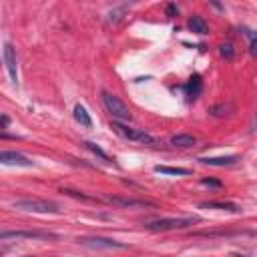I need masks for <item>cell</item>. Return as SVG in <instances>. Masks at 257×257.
<instances>
[{
    "label": "cell",
    "mask_w": 257,
    "mask_h": 257,
    "mask_svg": "<svg viewBox=\"0 0 257 257\" xmlns=\"http://www.w3.org/2000/svg\"><path fill=\"white\" fill-rule=\"evenodd\" d=\"M110 126H112V131H114L116 135H120L122 139H128V141H135V143H141V145H149V147L159 145V141H157L153 135H149L147 131H143V128H133V126H126V124H122V122H118V120H112Z\"/></svg>",
    "instance_id": "6da1fadb"
},
{
    "label": "cell",
    "mask_w": 257,
    "mask_h": 257,
    "mask_svg": "<svg viewBox=\"0 0 257 257\" xmlns=\"http://www.w3.org/2000/svg\"><path fill=\"white\" fill-rule=\"evenodd\" d=\"M102 102H104L106 110L110 112L112 120L122 122V120H131V118H133L128 106H126L116 94H112V92H108V90H102Z\"/></svg>",
    "instance_id": "7a4b0ae2"
},
{
    "label": "cell",
    "mask_w": 257,
    "mask_h": 257,
    "mask_svg": "<svg viewBox=\"0 0 257 257\" xmlns=\"http://www.w3.org/2000/svg\"><path fill=\"white\" fill-rule=\"evenodd\" d=\"M199 223L197 217H179V219H157L149 221L145 227L149 231H175V229H187L191 225Z\"/></svg>",
    "instance_id": "3957f363"
},
{
    "label": "cell",
    "mask_w": 257,
    "mask_h": 257,
    "mask_svg": "<svg viewBox=\"0 0 257 257\" xmlns=\"http://www.w3.org/2000/svg\"><path fill=\"white\" fill-rule=\"evenodd\" d=\"M14 209L28 211V213H58V205L46 199H20L14 201Z\"/></svg>",
    "instance_id": "277c9868"
},
{
    "label": "cell",
    "mask_w": 257,
    "mask_h": 257,
    "mask_svg": "<svg viewBox=\"0 0 257 257\" xmlns=\"http://www.w3.org/2000/svg\"><path fill=\"white\" fill-rule=\"evenodd\" d=\"M80 245L90 247V249H126V243H120L116 239H108V237H80L78 239Z\"/></svg>",
    "instance_id": "5b68a950"
},
{
    "label": "cell",
    "mask_w": 257,
    "mask_h": 257,
    "mask_svg": "<svg viewBox=\"0 0 257 257\" xmlns=\"http://www.w3.org/2000/svg\"><path fill=\"white\" fill-rule=\"evenodd\" d=\"M56 239L54 233L48 231H0V241L4 239Z\"/></svg>",
    "instance_id": "8992f818"
},
{
    "label": "cell",
    "mask_w": 257,
    "mask_h": 257,
    "mask_svg": "<svg viewBox=\"0 0 257 257\" xmlns=\"http://www.w3.org/2000/svg\"><path fill=\"white\" fill-rule=\"evenodd\" d=\"M4 64L8 70V76L12 80V84H18V66H16V50L10 42L4 44Z\"/></svg>",
    "instance_id": "52a82bcc"
},
{
    "label": "cell",
    "mask_w": 257,
    "mask_h": 257,
    "mask_svg": "<svg viewBox=\"0 0 257 257\" xmlns=\"http://www.w3.org/2000/svg\"><path fill=\"white\" fill-rule=\"evenodd\" d=\"M0 163L10 167H32V161L16 151H0Z\"/></svg>",
    "instance_id": "ba28073f"
},
{
    "label": "cell",
    "mask_w": 257,
    "mask_h": 257,
    "mask_svg": "<svg viewBox=\"0 0 257 257\" xmlns=\"http://www.w3.org/2000/svg\"><path fill=\"white\" fill-rule=\"evenodd\" d=\"M106 201L114 207H120V209H133V207H155L151 201H145V199H131V197H106Z\"/></svg>",
    "instance_id": "9c48e42d"
},
{
    "label": "cell",
    "mask_w": 257,
    "mask_h": 257,
    "mask_svg": "<svg viewBox=\"0 0 257 257\" xmlns=\"http://www.w3.org/2000/svg\"><path fill=\"white\" fill-rule=\"evenodd\" d=\"M201 163L205 165H211V167H229V165H235L239 161L237 155H229V157H205V159H199Z\"/></svg>",
    "instance_id": "30bf717a"
},
{
    "label": "cell",
    "mask_w": 257,
    "mask_h": 257,
    "mask_svg": "<svg viewBox=\"0 0 257 257\" xmlns=\"http://www.w3.org/2000/svg\"><path fill=\"white\" fill-rule=\"evenodd\" d=\"M187 26H189L195 34H207V32H209V24H207V22H205V18H203V16H199V14H193V16L189 18Z\"/></svg>",
    "instance_id": "8fae6325"
},
{
    "label": "cell",
    "mask_w": 257,
    "mask_h": 257,
    "mask_svg": "<svg viewBox=\"0 0 257 257\" xmlns=\"http://www.w3.org/2000/svg\"><path fill=\"white\" fill-rule=\"evenodd\" d=\"M201 88H203V82H201V78L195 74V76H191V80L185 84V92H187V98L189 100H193V98H197L199 96V92H201Z\"/></svg>",
    "instance_id": "7c38bea8"
},
{
    "label": "cell",
    "mask_w": 257,
    "mask_h": 257,
    "mask_svg": "<svg viewBox=\"0 0 257 257\" xmlns=\"http://www.w3.org/2000/svg\"><path fill=\"white\" fill-rule=\"evenodd\" d=\"M201 209H221V211H231V213H239V207L233 203H221V201H207L199 205Z\"/></svg>",
    "instance_id": "4fadbf2b"
},
{
    "label": "cell",
    "mask_w": 257,
    "mask_h": 257,
    "mask_svg": "<svg viewBox=\"0 0 257 257\" xmlns=\"http://www.w3.org/2000/svg\"><path fill=\"white\" fill-rule=\"evenodd\" d=\"M74 118H76V122H80L82 126H92V118H90L88 110H86L82 104H76V106H74Z\"/></svg>",
    "instance_id": "5bb4252c"
},
{
    "label": "cell",
    "mask_w": 257,
    "mask_h": 257,
    "mask_svg": "<svg viewBox=\"0 0 257 257\" xmlns=\"http://www.w3.org/2000/svg\"><path fill=\"white\" fill-rule=\"evenodd\" d=\"M195 143H197V141H195L193 135H175V137H171V145L181 147V149H189V147H193Z\"/></svg>",
    "instance_id": "9a60e30c"
},
{
    "label": "cell",
    "mask_w": 257,
    "mask_h": 257,
    "mask_svg": "<svg viewBox=\"0 0 257 257\" xmlns=\"http://www.w3.org/2000/svg\"><path fill=\"white\" fill-rule=\"evenodd\" d=\"M155 171L157 173H161V175H191V171L189 169H183V167H165V165H157L155 167Z\"/></svg>",
    "instance_id": "2e32d148"
},
{
    "label": "cell",
    "mask_w": 257,
    "mask_h": 257,
    "mask_svg": "<svg viewBox=\"0 0 257 257\" xmlns=\"http://www.w3.org/2000/svg\"><path fill=\"white\" fill-rule=\"evenodd\" d=\"M82 145H84V149H88L90 153H94V155H96V157H100L102 161H106V163H112V159H110V157H108V155H106V153H104L100 147H96L94 143H90V141H84Z\"/></svg>",
    "instance_id": "e0dca14e"
},
{
    "label": "cell",
    "mask_w": 257,
    "mask_h": 257,
    "mask_svg": "<svg viewBox=\"0 0 257 257\" xmlns=\"http://www.w3.org/2000/svg\"><path fill=\"white\" fill-rule=\"evenodd\" d=\"M231 110H233V106H231V104L221 102V104L211 106V108H209V114H213V116H225V114H229Z\"/></svg>",
    "instance_id": "ac0fdd59"
},
{
    "label": "cell",
    "mask_w": 257,
    "mask_h": 257,
    "mask_svg": "<svg viewBox=\"0 0 257 257\" xmlns=\"http://www.w3.org/2000/svg\"><path fill=\"white\" fill-rule=\"evenodd\" d=\"M219 54H221L223 58L231 60V58L235 56V48H233V44H231V42H223V44L219 46Z\"/></svg>",
    "instance_id": "d6986e66"
},
{
    "label": "cell",
    "mask_w": 257,
    "mask_h": 257,
    "mask_svg": "<svg viewBox=\"0 0 257 257\" xmlns=\"http://www.w3.org/2000/svg\"><path fill=\"white\" fill-rule=\"evenodd\" d=\"M124 10H126V6H120V8H116V10H110V12H108V22H118V20L122 18Z\"/></svg>",
    "instance_id": "ffe728a7"
},
{
    "label": "cell",
    "mask_w": 257,
    "mask_h": 257,
    "mask_svg": "<svg viewBox=\"0 0 257 257\" xmlns=\"http://www.w3.org/2000/svg\"><path fill=\"white\" fill-rule=\"evenodd\" d=\"M165 12H167V16H177L179 14V8L175 4H167L165 6Z\"/></svg>",
    "instance_id": "44dd1931"
},
{
    "label": "cell",
    "mask_w": 257,
    "mask_h": 257,
    "mask_svg": "<svg viewBox=\"0 0 257 257\" xmlns=\"http://www.w3.org/2000/svg\"><path fill=\"white\" fill-rule=\"evenodd\" d=\"M201 183L203 185H207V187H221V181H217V179H201Z\"/></svg>",
    "instance_id": "7402d4cb"
},
{
    "label": "cell",
    "mask_w": 257,
    "mask_h": 257,
    "mask_svg": "<svg viewBox=\"0 0 257 257\" xmlns=\"http://www.w3.org/2000/svg\"><path fill=\"white\" fill-rule=\"evenodd\" d=\"M0 124H2V126H6V124H8V118H6V116H2V118H0Z\"/></svg>",
    "instance_id": "603a6c76"
},
{
    "label": "cell",
    "mask_w": 257,
    "mask_h": 257,
    "mask_svg": "<svg viewBox=\"0 0 257 257\" xmlns=\"http://www.w3.org/2000/svg\"><path fill=\"white\" fill-rule=\"evenodd\" d=\"M231 257H245V255H237V253H235V255H231Z\"/></svg>",
    "instance_id": "cb8c5ba5"
}]
</instances>
